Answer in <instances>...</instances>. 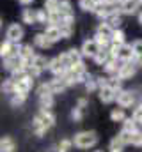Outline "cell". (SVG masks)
Returning <instances> with one entry per match:
<instances>
[{
  "instance_id": "1",
  "label": "cell",
  "mask_w": 142,
  "mask_h": 152,
  "mask_svg": "<svg viewBox=\"0 0 142 152\" xmlns=\"http://www.w3.org/2000/svg\"><path fill=\"white\" fill-rule=\"evenodd\" d=\"M73 143L78 149H91L98 143V133L96 131H80L75 134Z\"/></svg>"
},
{
  "instance_id": "2",
  "label": "cell",
  "mask_w": 142,
  "mask_h": 152,
  "mask_svg": "<svg viewBox=\"0 0 142 152\" xmlns=\"http://www.w3.org/2000/svg\"><path fill=\"white\" fill-rule=\"evenodd\" d=\"M48 66H50V60L46 58V57H43V55H36L34 58V64H32V67L29 69V73L37 78V76H41V73L44 71V69H48Z\"/></svg>"
},
{
  "instance_id": "3",
  "label": "cell",
  "mask_w": 142,
  "mask_h": 152,
  "mask_svg": "<svg viewBox=\"0 0 142 152\" xmlns=\"http://www.w3.org/2000/svg\"><path fill=\"white\" fill-rule=\"evenodd\" d=\"M23 36H25V32H23V27L20 23H13L5 30V37H7V41H11V42H20L23 39Z\"/></svg>"
},
{
  "instance_id": "4",
  "label": "cell",
  "mask_w": 142,
  "mask_h": 152,
  "mask_svg": "<svg viewBox=\"0 0 142 152\" xmlns=\"http://www.w3.org/2000/svg\"><path fill=\"white\" fill-rule=\"evenodd\" d=\"M82 53H84V57H89V58H94L96 55H98V51L101 50V46L94 41V37L92 39H85L84 41V44H82Z\"/></svg>"
},
{
  "instance_id": "5",
  "label": "cell",
  "mask_w": 142,
  "mask_h": 152,
  "mask_svg": "<svg viewBox=\"0 0 142 152\" xmlns=\"http://www.w3.org/2000/svg\"><path fill=\"white\" fill-rule=\"evenodd\" d=\"M115 101H117V104L121 108H132L135 104V92H132V90H121L117 94Z\"/></svg>"
},
{
  "instance_id": "6",
  "label": "cell",
  "mask_w": 142,
  "mask_h": 152,
  "mask_svg": "<svg viewBox=\"0 0 142 152\" xmlns=\"http://www.w3.org/2000/svg\"><path fill=\"white\" fill-rule=\"evenodd\" d=\"M137 73V66H135V62H123L121 64V67H119V73L117 76L124 81V80H130V78H133Z\"/></svg>"
},
{
  "instance_id": "7",
  "label": "cell",
  "mask_w": 142,
  "mask_h": 152,
  "mask_svg": "<svg viewBox=\"0 0 142 152\" xmlns=\"http://www.w3.org/2000/svg\"><path fill=\"white\" fill-rule=\"evenodd\" d=\"M117 58L121 62H133L135 60V53H133V48L132 44H121L119 46V51H117Z\"/></svg>"
},
{
  "instance_id": "8",
  "label": "cell",
  "mask_w": 142,
  "mask_h": 152,
  "mask_svg": "<svg viewBox=\"0 0 142 152\" xmlns=\"http://www.w3.org/2000/svg\"><path fill=\"white\" fill-rule=\"evenodd\" d=\"M123 14L126 16H133V14H139V7H141V2L139 0H124L119 4Z\"/></svg>"
},
{
  "instance_id": "9",
  "label": "cell",
  "mask_w": 142,
  "mask_h": 152,
  "mask_svg": "<svg viewBox=\"0 0 142 152\" xmlns=\"http://www.w3.org/2000/svg\"><path fill=\"white\" fill-rule=\"evenodd\" d=\"M32 85H34V76L32 75L25 76L23 80H16V92L29 94V92L32 90Z\"/></svg>"
},
{
  "instance_id": "10",
  "label": "cell",
  "mask_w": 142,
  "mask_h": 152,
  "mask_svg": "<svg viewBox=\"0 0 142 152\" xmlns=\"http://www.w3.org/2000/svg\"><path fill=\"white\" fill-rule=\"evenodd\" d=\"M117 99V92L110 87V85H106L103 88H100V101L101 103H105V104H110V103H114Z\"/></svg>"
},
{
  "instance_id": "11",
  "label": "cell",
  "mask_w": 142,
  "mask_h": 152,
  "mask_svg": "<svg viewBox=\"0 0 142 152\" xmlns=\"http://www.w3.org/2000/svg\"><path fill=\"white\" fill-rule=\"evenodd\" d=\"M48 69H50V73L53 76H64L66 75V67H64V64L61 62V58L59 57H55V58H52L50 60V66H48Z\"/></svg>"
},
{
  "instance_id": "12",
  "label": "cell",
  "mask_w": 142,
  "mask_h": 152,
  "mask_svg": "<svg viewBox=\"0 0 142 152\" xmlns=\"http://www.w3.org/2000/svg\"><path fill=\"white\" fill-rule=\"evenodd\" d=\"M4 67L11 73V71H14V69H18V67H21V57L16 53V55H11V57H5L4 58Z\"/></svg>"
},
{
  "instance_id": "13",
  "label": "cell",
  "mask_w": 142,
  "mask_h": 152,
  "mask_svg": "<svg viewBox=\"0 0 142 152\" xmlns=\"http://www.w3.org/2000/svg\"><path fill=\"white\" fill-rule=\"evenodd\" d=\"M34 46L36 48H39V50H48V48L53 46V42L46 37L44 32H39V34H36L34 36Z\"/></svg>"
},
{
  "instance_id": "14",
  "label": "cell",
  "mask_w": 142,
  "mask_h": 152,
  "mask_svg": "<svg viewBox=\"0 0 142 152\" xmlns=\"http://www.w3.org/2000/svg\"><path fill=\"white\" fill-rule=\"evenodd\" d=\"M44 34H46V37L50 39L52 42H57V41L62 39V32H61V27L59 25H46Z\"/></svg>"
},
{
  "instance_id": "15",
  "label": "cell",
  "mask_w": 142,
  "mask_h": 152,
  "mask_svg": "<svg viewBox=\"0 0 142 152\" xmlns=\"http://www.w3.org/2000/svg\"><path fill=\"white\" fill-rule=\"evenodd\" d=\"M48 83H50V88H52L53 94H61V92H64V90L68 88V83H66L64 78H61V76H55V78L50 80Z\"/></svg>"
},
{
  "instance_id": "16",
  "label": "cell",
  "mask_w": 142,
  "mask_h": 152,
  "mask_svg": "<svg viewBox=\"0 0 142 152\" xmlns=\"http://www.w3.org/2000/svg\"><path fill=\"white\" fill-rule=\"evenodd\" d=\"M21 21L27 25H36L37 23V9H23L21 11Z\"/></svg>"
},
{
  "instance_id": "17",
  "label": "cell",
  "mask_w": 142,
  "mask_h": 152,
  "mask_svg": "<svg viewBox=\"0 0 142 152\" xmlns=\"http://www.w3.org/2000/svg\"><path fill=\"white\" fill-rule=\"evenodd\" d=\"M39 118H41V122L50 129V127H53L55 126V115L52 113V110H43L41 108V112H39Z\"/></svg>"
},
{
  "instance_id": "18",
  "label": "cell",
  "mask_w": 142,
  "mask_h": 152,
  "mask_svg": "<svg viewBox=\"0 0 142 152\" xmlns=\"http://www.w3.org/2000/svg\"><path fill=\"white\" fill-rule=\"evenodd\" d=\"M110 58H112V53H110V46H108V48H101V50L98 51V55H96L92 60H94L98 66H105Z\"/></svg>"
},
{
  "instance_id": "19",
  "label": "cell",
  "mask_w": 142,
  "mask_h": 152,
  "mask_svg": "<svg viewBox=\"0 0 142 152\" xmlns=\"http://www.w3.org/2000/svg\"><path fill=\"white\" fill-rule=\"evenodd\" d=\"M121 64H123V62H121L119 58H115V57H112V58H110V60L106 62V64L103 66V67H105V71L108 73V75H112V76H117V73H119V67H121Z\"/></svg>"
},
{
  "instance_id": "20",
  "label": "cell",
  "mask_w": 142,
  "mask_h": 152,
  "mask_svg": "<svg viewBox=\"0 0 142 152\" xmlns=\"http://www.w3.org/2000/svg\"><path fill=\"white\" fill-rule=\"evenodd\" d=\"M32 129H34V134H36V136H39V138H43V136L46 134V131H48V127L41 122L39 115H36L34 120H32Z\"/></svg>"
},
{
  "instance_id": "21",
  "label": "cell",
  "mask_w": 142,
  "mask_h": 152,
  "mask_svg": "<svg viewBox=\"0 0 142 152\" xmlns=\"http://www.w3.org/2000/svg\"><path fill=\"white\" fill-rule=\"evenodd\" d=\"M53 104H55V99H53V94H52V92L39 96V106H41L43 110H52Z\"/></svg>"
},
{
  "instance_id": "22",
  "label": "cell",
  "mask_w": 142,
  "mask_h": 152,
  "mask_svg": "<svg viewBox=\"0 0 142 152\" xmlns=\"http://www.w3.org/2000/svg\"><path fill=\"white\" fill-rule=\"evenodd\" d=\"M25 99H27V94L14 92V94H11V97H9V104H11L13 108H18V106H21V104L25 103Z\"/></svg>"
},
{
  "instance_id": "23",
  "label": "cell",
  "mask_w": 142,
  "mask_h": 152,
  "mask_svg": "<svg viewBox=\"0 0 142 152\" xmlns=\"http://www.w3.org/2000/svg\"><path fill=\"white\" fill-rule=\"evenodd\" d=\"M2 90H4V94H14L16 92V80L11 76V78H7V80H4V83H2Z\"/></svg>"
},
{
  "instance_id": "24",
  "label": "cell",
  "mask_w": 142,
  "mask_h": 152,
  "mask_svg": "<svg viewBox=\"0 0 142 152\" xmlns=\"http://www.w3.org/2000/svg\"><path fill=\"white\" fill-rule=\"evenodd\" d=\"M96 34H101V36H105V37H112V34H114V28L106 23V21H101V23H98V27H96Z\"/></svg>"
},
{
  "instance_id": "25",
  "label": "cell",
  "mask_w": 142,
  "mask_h": 152,
  "mask_svg": "<svg viewBox=\"0 0 142 152\" xmlns=\"http://www.w3.org/2000/svg\"><path fill=\"white\" fill-rule=\"evenodd\" d=\"M68 55H70L73 66L84 62V53H82V50H78V48H71V50H68Z\"/></svg>"
},
{
  "instance_id": "26",
  "label": "cell",
  "mask_w": 142,
  "mask_h": 152,
  "mask_svg": "<svg viewBox=\"0 0 142 152\" xmlns=\"http://www.w3.org/2000/svg\"><path fill=\"white\" fill-rule=\"evenodd\" d=\"M14 140L11 138V136H4L2 138V142H0V149L2 152H14Z\"/></svg>"
},
{
  "instance_id": "27",
  "label": "cell",
  "mask_w": 142,
  "mask_h": 152,
  "mask_svg": "<svg viewBox=\"0 0 142 152\" xmlns=\"http://www.w3.org/2000/svg\"><path fill=\"white\" fill-rule=\"evenodd\" d=\"M110 41H112V44L121 46V44H124V42H126V36H124V32H123L121 28H115V30H114V34H112V37H110Z\"/></svg>"
},
{
  "instance_id": "28",
  "label": "cell",
  "mask_w": 142,
  "mask_h": 152,
  "mask_svg": "<svg viewBox=\"0 0 142 152\" xmlns=\"http://www.w3.org/2000/svg\"><path fill=\"white\" fill-rule=\"evenodd\" d=\"M78 5H80V9L85 11V12H94L98 2H96V0H78Z\"/></svg>"
},
{
  "instance_id": "29",
  "label": "cell",
  "mask_w": 142,
  "mask_h": 152,
  "mask_svg": "<svg viewBox=\"0 0 142 152\" xmlns=\"http://www.w3.org/2000/svg\"><path fill=\"white\" fill-rule=\"evenodd\" d=\"M123 129L128 131V133H135V131H137V120H135L133 117H126V118L123 120Z\"/></svg>"
},
{
  "instance_id": "30",
  "label": "cell",
  "mask_w": 142,
  "mask_h": 152,
  "mask_svg": "<svg viewBox=\"0 0 142 152\" xmlns=\"http://www.w3.org/2000/svg\"><path fill=\"white\" fill-rule=\"evenodd\" d=\"M110 118H112V122H123V120L126 118L124 108H114V110L110 112Z\"/></svg>"
},
{
  "instance_id": "31",
  "label": "cell",
  "mask_w": 142,
  "mask_h": 152,
  "mask_svg": "<svg viewBox=\"0 0 142 152\" xmlns=\"http://www.w3.org/2000/svg\"><path fill=\"white\" fill-rule=\"evenodd\" d=\"M59 12L62 16H68V14H73V7H71L70 0H61V5H59Z\"/></svg>"
},
{
  "instance_id": "32",
  "label": "cell",
  "mask_w": 142,
  "mask_h": 152,
  "mask_svg": "<svg viewBox=\"0 0 142 152\" xmlns=\"http://www.w3.org/2000/svg\"><path fill=\"white\" fill-rule=\"evenodd\" d=\"M123 147H124V142H123L119 136H114V138L110 140V151L121 152V151H123Z\"/></svg>"
},
{
  "instance_id": "33",
  "label": "cell",
  "mask_w": 142,
  "mask_h": 152,
  "mask_svg": "<svg viewBox=\"0 0 142 152\" xmlns=\"http://www.w3.org/2000/svg\"><path fill=\"white\" fill-rule=\"evenodd\" d=\"M121 83H123V80H121L119 76H112V78H108V85H110V87H112V88H114V90H115L117 94H119V92L123 90Z\"/></svg>"
},
{
  "instance_id": "34",
  "label": "cell",
  "mask_w": 142,
  "mask_h": 152,
  "mask_svg": "<svg viewBox=\"0 0 142 152\" xmlns=\"http://www.w3.org/2000/svg\"><path fill=\"white\" fill-rule=\"evenodd\" d=\"M59 5H61V0H44V9H46L48 12L59 11Z\"/></svg>"
},
{
  "instance_id": "35",
  "label": "cell",
  "mask_w": 142,
  "mask_h": 152,
  "mask_svg": "<svg viewBox=\"0 0 142 152\" xmlns=\"http://www.w3.org/2000/svg\"><path fill=\"white\" fill-rule=\"evenodd\" d=\"M105 21L108 23V25H110V27H112V28H114V30H115V28H119V27H121V23H123L119 14H112L110 18H106Z\"/></svg>"
},
{
  "instance_id": "36",
  "label": "cell",
  "mask_w": 142,
  "mask_h": 152,
  "mask_svg": "<svg viewBox=\"0 0 142 152\" xmlns=\"http://www.w3.org/2000/svg\"><path fill=\"white\" fill-rule=\"evenodd\" d=\"M94 41H96L101 48H108V46L112 44V41L108 37H105V36H101V34H94Z\"/></svg>"
},
{
  "instance_id": "37",
  "label": "cell",
  "mask_w": 142,
  "mask_h": 152,
  "mask_svg": "<svg viewBox=\"0 0 142 152\" xmlns=\"http://www.w3.org/2000/svg\"><path fill=\"white\" fill-rule=\"evenodd\" d=\"M132 145L133 147H142V131L137 129L135 133H132Z\"/></svg>"
},
{
  "instance_id": "38",
  "label": "cell",
  "mask_w": 142,
  "mask_h": 152,
  "mask_svg": "<svg viewBox=\"0 0 142 152\" xmlns=\"http://www.w3.org/2000/svg\"><path fill=\"white\" fill-rule=\"evenodd\" d=\"M61 27V32H62V39H70L73 36V25H59Z\"/></svg>"
},
{
  "instance_id": "39",
  "label": "cell",
  "mask_w": 142,
  "mask_h": 152,
  "mask_svg": "<svg viewBox=\"0 0 142 152\" xmlns=\"http://www.w3.org/2000/svg\"><path fill=\"white\" fill-rule=\"evenodd\" d=\"M71 118H73L75 122H80V120L84 118V108H80V106L73 108V112H71Z\"/></svg>"
},
{
  "instance_id": "40",
  "label": "cell",
  "mask_w": 142,
  "mask_h": 152,
  "mask_svg": "<svg viewBox=\"0 0 142 152\" xmlns=\"http://www.w3.org/2000/svg\"><path fill=\"white\" fill-rule=\"evenodd\" d=\"M132 48H133L135 57H142V39H135L132 42Z\"/></svg>"
},
{
  "instance_id": "41",
  "label": "cell",
  "mask_w": 142,
  "mask_h": 152,
  "mask_svg": "<svg viewBox=\"0 0 142 152\" xmlns=\"http://www.w3.org/2000/svg\"><path fill=\"white\" fill-rule=\"evenodd\" d=\"M71 145H73V142H71V140H62V142L57 145V151H55V152H68L71 149Z\"/></svg>"
},
{
  "instance_id": "42",
  "label": "cell",
  "mask_w": 142,
  "mask_h": 152,
  "mask_svg": "<svg viewBox=\"0 0 142 152\" xmlns=\"http://www.w3.org/2000/svg\"><path fill=\"white\" fill-rule=\"evenodd\" d=\"M37 23H48V11L37 9Z\"/></svg>"
},
{
  "instance_id": "43",
  "label": "cell",
  "mask_w": 142,
  "mask_h": 152,
  "mask_svg": "<svg viewBox=\"0 0 142 152\" xmlns=\"http://www.w3.org/2000/svg\"><path fill=\"white\" fill-rule=\"evenodd\" d=\"M123 142H124V145H132V133H128V131H124V129H121V133L117 134Z\"/></svg>"
},
{
  "instance_id": "44",
  "label": "cell",
  "mask_w": 142,
  "mask_h": 152,
  "mask_svg": "<svg viewBox=\"0 0 142 152\" xmlns=\"http://www.w3.org/2000/svg\"><path fill=\"white\" fill-rule=\"evenodd\" d=\"M84 85H85L87 92H94V90H100V87H98V81H96V80H92V78H91L87 83H84Z\"/></svg>"
},
{
  "instance_id": "45",
  "label": "cell",
  "mask_w": 142,
  "mask_h": 152,
  "mask_svg": "<svg viewBox=\"0 0 142 152\" xmlns=\"http://www.w3.org/2000/svg\"><path fill=\"white\" fill-rule=\"evenodd\" d=\"M48 92H52V88H50V83H41L39 87H37V96H43V94H48ZM53 94V92H52Z\"/></svg>"
},
{
  "instance_id": "46",
  "label": "cell",
  "mask_w": 142,
  "mask_h": 152,
  "mask_svg": "<svg viewBox=\"0 0 142 152\" xmlns=\"http://www.w3.org/2000/svg\"><path fill=\"white\" fill-rule=\"evenodd\" d=\"M135 120H137V124H141L142 126V106H137L135 110H133V115H132Z\"/></svg>"
},
{
  "instance_id": "47",
  "label": "cell",
  "mask_w": 142,
  "mask_h": 152,
  "mask_svg": "<svg viewBox=\"0 0 142 152\" xmlns=\"http://www.w3.org/2000/svg\"><path fill=\"white\" fill-rule=\"evenodd\" d=\"M96 81H98V87L100 88H103L108 85V78H103V76H100V78H96Z\"/></svg>"
},
{
  "instance_id": "48",
  "label": "cell",
  "mask_w": 142,
  "mask_h": 152,
  "mask_svg": "<svg viewBox=\"0 0 142 152\" xmlns=\"http://www.w3.org/2000/svg\"><path fill=\"white\" fill-rule=\"evenodd\" d=\"M78 106H80V108H85V106H87V99H84V97L78 99Z\"/></svg>"
},
{
  "instance_id": "49",
  "label": "cell",
  "mask_w": 142,
  "mask_h": 152,
  "mask_svg": "<svg viewBox=\"0 0 142 152\" xmlns=\"http://www.w3.org/2000/svg\"><path fill=\"white\" fill-rule=\"evenodd\" d=\"M133 62H135V66H137V67H142V57H135V60H133Z\"/></svg>"
},
{
  "instance_id": "50",
  "label": "cell",
  "mask_w": 142,
  "mask_h": 152,
  "mask_svg": "<svg viewBox=\"0 0 142 152\" xmlns=\"http://www.w3.org/2000/svg\"><path fill=\"white\" fill-rule=\"evenodd\" d=\"M101 2H103V4H108V5H117V4H119L117 0H101Z\"/></svg>"
},
{
  "instance_id": "51",
  "label": "cell",
  "mask_w": 142,
  "mask_h": 152,
  "mask_svg": "<svg viewBox=\"0 0 142 152\" xmlns=\"http://www.w3.org/2000/svg\"><path fill=\"white\" fill-rule=\"evenodd\" d=\"M18 2H20L21 5H30V4H32L34 0H18Z\"/></svg>"
},
{
  "instance_id": "52",
  "label": "cell",
  "mask_w": 142,
  "mask_h": 152,
  "mask_svg": "<svg viewBox=\"0 0 142 152\" xmlns=\"http://www.w3.org/2000/svg\"><path fill=\"white\" fill-rule=\"evenodd\" d=\"M137 18H139V23L142 25V9L139 11V14H137Z\"/></svg>"
},
{
  "instance_id": "53",
  "label": "cell",
  "mask_w": 142,
  "mask_h": 152,
  "mask_svg": "<svg viewBox=\"0 0 142 152\" xmlns=\"http://www.w3.org/2000/svg\"><path fill=\"white\" fill-rule=\"evenodd\" d=\"M139 106H142V96H141V99H139Z\"/></svg>"
},
{
  "instance_id": "54",
  "label": "cell",
  "mask_w": 142,
  "mask_h": 152,
  "mask_svg": "<svg viewBox=\"0 0 142 152\" xmlns=\"http://www.w3.org/2000/svg\"><path fill=\"white\" fill-rule=\"evenodd\" d=\"M117 2H119V4H121V2H124V0H117Z\"/></svg>"
},
{
  "instance_id": "55",
  "label": "cell",
  "mask_w": 142,
  "mask_h": 152,
  "mask_svg": "<svg viewBox=\"0 0 142 152\" xmlns=\"http://www.w3.org/2000/svg\"><path fill=\"white\" fill-rule=\"evenodd\" d=\"M94 152H103V151H94Z\"/></svg>"
},
{
  "instance_id": "56",
  "label": "cell",
  "mask_w": 142,
  "mask_h": 152,
  "mask_svg": "<svg viewBox=\"0 0 142 152\" xmlns=\"http://www.w3.org/2000/svg\"><path fill=\"white\" fill-rule=\"evenodd\" d=\"M139 2H141V5H142V0H139Z\"/></svg>"
},
{
  "instance_id": "57",
  "label": "cell",
  "mask_w": 142,
  "mask_h": 152,
  "mask_svg": "<svg viewBox=\"0 0 142 152\" xmlns=\"http://www.w3.org/2000/svg\"><path fill=\"white\" fill-rule=\"evenodd\" d=\"M96 2H101V0H96Z\"/></svg>"
},
{
  "instance_id": "58",
  "label": "cell",
  "mask_w": 142,
  "mask_h": 152,
  "mask_svg": "<svg viewBox=\"0 0 142 152\" xmlns=\"http://www.w3.org/2000/svg\"><path fill=\"white\" fill-rule=\"evenodd\" d=\"M112 152H115V151H112Z\"/></svg>"
}]
</instances>
